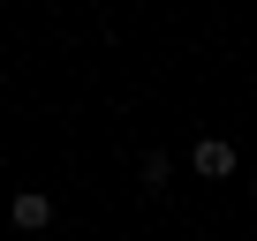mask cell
<instances>
[{
	"label": "cell",
	"mask_w": 257,
	"mask_h": 241,
	"mask_svg": "<svg viewBox=\"0 0 257 241\" xmlns=\"http://www.w3.org/2000/svg\"><path fill=\"white\" fill-rule=\"evenodd\" d=\"M189 166H197L204 181H227V174H234V144H227V136H197V151H189Z\"/></svg>",
	"instance_id": "cell-1"
},
{
	"label": "cell",
	"mask_w": 257,
	"mask_h": 241,
	"mask_svg": "<svg viewBox=\"0 0 257 241\" xmlns=\"http://www.w3.org/2000/svg\"><path fill=\"white\" fill-rule=\"evenodd\" d=\"M8 218H16L23 234H46V226H53V196H46V188H23V196L8 204Z\"/></svg>",
	"instance_id": "cell-2"
},
{
	"label": "cell",
	"mask_w": 257,
	"mask_h": 241,
	"mask_svg": "<svg viewBox=\"0 0 257 241\" xmlns=\"http://www.w3.org/2000/svg\"><path fill=\"white\" fill-rule=\"evenodd\" d=\"M167 174H174V166H167V151H144V166H137V181H144V188H152V196H159V188H167Z\"/></svg>",
	"instance_id": "cell-3"
},
{
	"label": "cell",
	"mask_w": 257,
	"mask_h": 241,
	"mask_svg": "<svg viewBox=\"0 0 257 241\" xmlns=\"http://www.w3.org/2000/svg\"><path fill=\"white\" fill-rule=\"evenodd\" d=\"M249 196H257V174H249Z\"/></svg>",
	"instance_id": "cell-4"
}]
</instances>
